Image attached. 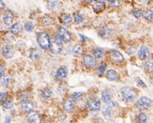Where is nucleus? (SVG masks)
<instances>
[{"instance_id": "a19ab883", "label": "nucleus", "mask_w": 153, "mask_h": 123, "mask_svg": "<svg viewBox=\"0 0 153 123\" xmlns=\"http://www.w3.org/2000/svg\"><path fill=\"white\" fill-rule=\"evenodd\" d=\"M4 8H5V4L2 2V0H0V10H2Z\"/></svg>"}, {"instance_id": "b1692460", "label": "nucleus", "mask_w": 153, "mask_h": 123, "mask_svg": "<svg viewBox=\"0 0 153 123\" xmlns=\"http://www.w3.org/2000/svg\"><path fill=\"white\" fill-rule=\"evenodd\" d=\"M93 54L97 58H101L103 56V50L101 48H95L93 51Z\"/></svg>"}, {"instance_id": "4c0bfd02", "label": "nucleus", "mask_w": 153, "mask_h": 123, "mask_svg": "<svg viewBox=\"0 0 153 123\" xmlns=\"http://www.w3.org/2000/svg\"><path fill=\"white\" fill-rule=\"evenodd\" d=\"M8 94L6 92H2L0 93V101L2 100H6L7 99Z\"/></svg>"}, {"instance_id": "5701e85b", "label": "nucleus", "mask_w": 153, "mask_h": 123, "mask_svg": "<svg viewBox=\"0 0 153 123\" xmlns=\"http://www.w3.org/2000/svg\"><path fill=\"white\" fill-rule=\"evenodd\" d=\"M142 15H143V18L148 21H153V11L152 10H147V11H144Z\"/></svg>"}, {"instance_id": "0eeeda50", "label": "nucleus", "mask_w": 153, "mask_h": 123, "mask_svg": "<svg viewBox=\"0 0 153 123\" xmlns=\"http://www.w3.org/2000/svg\"><path fill=\"white\" fill-rule=\"evenodd\" d=\"M109 57H110L111 61H112V62L116 63V64H119V63H121L125 61V58H124L123 55L118 52V51H111Z\"/></svg>"}, {"instance_id": "412c9836", "label": "nucleus", "mask_w": 153, "mask_h": 123, "mask_svg": "<svg viewBox=\"0 0 153 123\" xmlns=\"http://www.w3.org/2000/svg\"><path fill=\"white\" fill-rule=\"evenodd\" d=\"M111 30L108 27H103L100 31V36H102L103 39H106L109 36H110Z\"/></svg>"}, {"instance_id": "c85d7f7f", "label": "nucleus", "mask_w": 153, "mask_h": 123, "mask_svg": "<svg viewBox=\"0 0 153 123\" xmlns=\"http://www.w3.org/2000/svg\"><path fill=\"white\" fill-rule=\"evenodd\" d=\"M145 68L148 72H153V60L148 61L145 64Z\"/></svg>"}, {"instance_id": "4be33fe9", "label": "nucleus", "mask_w": 153, "mask_h": 123, "mask_svg": "<svg viewBox=\"0 0 153 123\" xmlns=\"http://www.w3.org/2000/svg\"><path fill=\"white\" fill-rule=\"evenodd\" d=\"M61 21L63 22V23L66 24V25H69L70 23H71L72 22V18L70 15L69 14H63L61 17Z\"/></svg>"}, {"instance_id": "58836bf2", "label": "nucleus", "mask_w": 153, "mask_h": 123, "mask_svg": "<svg viewBox=\"0 0 153 123\" xmlns=\"http://www.w3.org/2000/svg\"><path fill=\"white\" fill-rule=\"evenodd\" d=\"M10 80H11V78H8V77H7V78H3V79H2V83L3 85H7L8 83L10 82Z\"/></svg>"}, {"instance_id": "ddd939ff", "label": "nucleus", "mask_w": 153, "mask_h": 123, "mask_svg": "<svg viewBox=\"0 0 153 123\" xmlns=\"http://www.w3.org/2000/svg\"><path fill=\"white\" fill-rule=\"evenodd\" d=\"M104 8H105V3L100 0H97L93 4V10L95 13L98 14V13L101 12L104 10Z\"/></svg>"}, {"instance_id": "a878e982", "label": "nucleus", "mask_w": 153, "mask_h": 123, "mask_svg": "<svg viewBox=\"0 0 153 123\" xmlns=\"http://www.w3.org/2000/svg\"><path fill=\"white\" fill-rule=\"evenodd\" d=\"M137 123H146L147 121V118L144 113H140L137 116Z\"/></svg>"}, {"instance_id": "7ed1b4c3", "label": "nucleus", "mask_w": 153, "mask_h": 123, "mask_svg": "<svg viewBox=\"0 0 153 123\" xmlns=\"http://www.w3.org/2000/svg\"><path fill=\"white\" fill-rule=\"evenodd\" d=\"M57 36H58V38L61 39V41L65 42H70L72 39L70 33L64 27H61L59 29L58 31H57Z\"/></svg>"}, {"instance_id": "20e7f679", "label": "nucleus", "mask_w": 153, "mask_h": 123, "mask_svg": "<svg viewBox=\"0 0 153 123\" xmlns=\"http://www.w3.org/2000/svg\"><path fill=\"white\" fill-rule=\"evenodd\" d=\"M87 108L91 111H98L100 108V101L96 98H91L87 102Z\"/></svg>"}, {"instance_id": "c9c22d12", "label": "nucleus", "mask_w": 153, "mask_h": 123, "mask_svg": "<svg viewBox=\"0 0 153 123\" xmlns=\"http://www.w3.org/2000/svg\"><path fill=\"white\" fill-rule=\"evenodd\" d=\"M83 95L82 92H74L73 94V98L74 100H78Z\"/></svg>"}, {"instance_id": "2f4dec72", "label": "nucleus", "mask_w": 153, "mask_h": 123, "mask_svg": "<svg viewBox=\"0 0 153 123\" xmlns=\"http://www.w3.org/2000/svg\"><path fill=\"white\" fill-rule=\"evenodd\" d=\"M73 52H74L75 54L80 55V54H82V52H83V48H82L81 45H76V46L75 47V48L73 49Z\"/></svg>"}, {"instance_id": "9d476101", "label": "nucleus", "mask_w": 153, "mask_h": 123, "mask_svg": "<svg viewBox=\"0 0 153 123\" xmlns=\"http://www.w3.org/2000/svg\"><path fill=\"white\" fill-rule=\"evenodd\" d=\"M21 109L26 113H30L34 109L33 104L31 101H29V100H24L21 103Z\"/></svg>"}, {"instance_id": "6e6552de", "label": "nucleus", "mask_w": 153, "mask_h": 123, "mask_svg": "<svg viewBox=\"0 0 153 123\" xmlns=\"http://www.w3.org/2000/svg\"><path fill=\"white\" fill-rule=\"evenodd\" d=\"M67 76V70L66 66H61L57 70L55 74V79L57 81H62Z\"/></svg>"}, {"instance_id": "a18cd8bd", "label": "nucleus", "mask_w": 153, "mask_h": 123, "mask_svg": "<svg viewBox=\"0 0 153 123\" xmlns=\"http://www.w3.org/2000/svg\"><path fill=\"white\" fill-rule=\"evenodd\" d=\"M94 0H85V2H87V3H91V2H94Z\"/></svg>"}, {"instance_id": "4468645a", "label": "nucleus", "mask_w": 153, "mask_h": 123, "mask_svg": "<svg viewBox=\"0 0 153 123\" xmlns=\"http://www.w3.org/2000/svg\"><path fill=\"white\" fill-rule=\"evenodd\" d=\"M74 106H75V103H74L73 99L69 98V99H66V100L64 101L63 107L64 110H65L66 112H72V111L73 110V109H74Z\"/></svg>"}, {"instance_id": "7c9ffc66", "label": "nucleus", "mask_w": 153, "mask_h": 123, "mask_svg": "<svg viewBox=\"0 0 153 123\" xmlns=\"http://www.w3.org/2000/svg\"><path fill=\"white\" fill-rule=\"evenodd\" d=\"M109 6L112 8H118L120 6L119 0H109Z\"/></svg>"}, {"instance_id": "393cba45", "label": "nucleus", "mask_w": 153, "mask_h": 123, "mask_svg": "<svg viewBox=\"0 0 153 123\" xmlns=\"http://www.w3.org/2000/svg\"><path fill=\"white\" fill-rule=\"evenodd\" d=\"M106 68V64L104 62H102L101 64L99 65V66H98V69H97V72H98V74H99V76L103 75V73H104V72H105Z\"/></svg>"}, {"instance_id": "bb28decb", "label": "nucleus", "mask_w": 153, "mask_h": 123, "mask_svg": "<svg viewBox=\"0 0 153 123\" xmlns=\"http://www.w3.org/2000/svg\"><path fill=\"white\" fill-rule=\"evenodd\" d=\"M51 95H52V91L50 89V88H45V89L42 91V97L45 98V99H48V98H51Z\"/></svg>"}, {"instance_id": "cd10ccee", "label": "nucleus", "mask_w": 153, "mask_h": 123, "mask_svg": "<svg viewBox=\"0 0 153 123\" xmlns=\"http://www.w3.org/2000/svg\"><path fill=\"white\" fill-rule=\"evenodd\" d=\"M103 116H105V118L106 119H110L111 116H112V110H111L110 107H107L106 108L103 112Z\"/></svg>"}, {"instance_id": "473e14b6", "label": "nucleus", "mask_w": 153, "mask_h": 123, "mask_svg": "<svg viewBox=\"0 0 153 123\" xmlns=\"http://www.w3.org/2000/svg\"><path fill=\"white\" fill-rule=\"evenodd\" d=\"M74 20H75V23H81L83 20V17L80 14H74Z\"/></svg>"}, {"instance_id": "e433bc0d", "label": "nucleus", "mask_w": 153, "mask_h": 123, "mask_svg": "<svg viewBox=\"0 0 153 123\" xmlns=\"http://www.w3.org/2000/svg\"><path fill=\"white\" fill-rule=\"evenodd\" d=\"M142 11H140V10H134V11H133V15H134L136 18H140L142 16Z\"/></svg>"}, {"instance_id": "f257e3e1", "label": "nucleus", "mask_w": 153, "mask_h": 123, "mask_svg": "<svg viewBox=\"0 0 153 123\" xmlns=\"http://www.w3.org/2000/svg\"><path fill=\"white\" fill-rule=\"evenodd\" d=\"M37 41L39 46L43 49H48L50 48L51 39L50 36L47 33L42 32L37 36Z\"/></svg>"}, {"instance_id": "37998d69", "label": "nucleus", "mask_w": 153, "mask_h": 123, "mask_svg": "<svg viewBox=\"0 0 153 123\" xmlns=\"http://www.w3.org/2000/svg\"><path fill=\"white\" fill-rule=\"evenodd\" d=\"M110 106H111V107H117L118 104L116 103V102H111Z\"/></svg>"}, {"instance_id": "49530a36", "label": "nucleus", "mask_w": 153, "mask_h": 123, "mask_svg": "<svg viewBox=\"0 0 153 123\" xmlns=\"http://www.w3.org/2000/svg\"><path fill=\"white\" fill-rule=\"evenodd\" d=\"M151 82L153 84V75L152 76V77H151Z\"/></svg>"}, {"instance_id": "2eb2a0df", "label": "nucleus", "mask_w": 153, "mask_h": 123, "mask_svg": "<svg viewBox=\"0 0 153 123\" xmlns=\"http://www.w3.org/2000/svg\"><path fill=\"white\" fill-rule=\"evenodd\" d=\"M84 64L87 68H91L95 65L94 58L91 55H86L83 59Z\"/></svg>"}, {"instance_id": "aec40b11", "label": "nucleus", "mask_w": 153, "mask_h": 123, "mask_svg": "<svg viewBox=\"0 0 153 123\" xmlns=\"http://www.w3.org/2000/svg\"><path fill=\"white\" fill-rule=\"evenodd\" d=\"M102 100L106 104L109 103L111 100V95L109 91H103L102 93Z\"/></svg>"}, {"instance_id": "f3484780", "label": "nucleus", "mask_w": 153, "mask_h": 123, "mask_svg": "<svg viewBox=\"0 0 153 123\" xmlns=\"http://www.w3.org/2000/svg\"><path fill=\"white\" fill-rule=\"evenodd\" d=\"M42 117L39 113L34 112L30 115L28 117V122L30 123H40L41 122Z\"/></svg>"}, {"instance_id": "6ab92c4d", "label": "nucleus", "mask_w": 153, "mask_h": 123, "mask_svg": "<svg viewBox=\"0 0 153 123\" xmlns=\"http://www.w3.org/2000/svg\"><path fill=\"white\" fill-rule=\"evenodd\" d=\"M106 78L109 81H116L118 78V73L115 70H109L106 73Z\"/></svg>"}, {"instance_id": "79ce46f5", "label": "nucleus", "mask_w": 153, "mask_h": 123, "mask_svg": "<svg viewBox=\"0 0 153 123\" xmlns=\"http://www.w3.org/2000/svg\"><path fill=\"white\" fill-rule=\"evenodd\" d=\"M138 84L140 85V86H142V87H146V85H145L144 82H142V80H140V79H139V80H138Z\"/></svg>"}, {"instance_id": "423d86ee", "label": "nucleus", "mask_w": 153, "mask_h": 123, "mask_svg": "<svg viewBox=\"0 0 153 123\" xmlns=\"http://www.w3.org/2000/svg\"><path fill=\"white\" fill-rule=\"evenodd\" d=\"M152 101L151 99L148 98L147 97H142L137 101V106L141 110H146L151 107Z\"/></svg>"}, {"instance_id": "f03ea898", "label": "nucleus", "mask_w": 153, "mask_h": 123, "mask_svg": "<svg viewBox=\"0 0 153 123\" xmlns=\"http://www.w3.org/2000/svg\"><path fill=\"white\" fill-rule=\"evenodd\" d=\"M121 98L125 101H132L134 100V98L137 96V93L133 88L125 87L121 88Z\"/></svg>"}, {"instance_id": "c756f323", "label": "nucleus", "mask_w": 153, "mask_h": 123, "mask_svg": "<svg viewBox=\"0 0 153 123\" xmlns=\"http://www.w3.org/2000/svg\"><path fill=\"white\" fill-rule=\"evenodd\" d=\"M39 57V52L37 49H32L30 52V57L32 60H36Z\"/></svg>"}, {"instance_id": "dca6fc26", "label": "nucleus", "mask_w": 153, "mask_h": 123, "mask_svg": "<svg viewBox=\"0 0 153 123\" xmlns=\"http://www.w3.org/2000/svg\"><path fill=\"white\" fill-rule=\"evenodd\" d=\"M48 6L53 11H58L61 8V2L58 0H48Z\"/></svg>"}, {"instance_id": "1a4fd4ad", "label": "nucleus", "mask_w": 153, "mask_h": 123, "mask_svg": "<svg viewBox=\"0 0 153 123\" xmlns=\"http://www.w3.org/2000/svg\"><path fill=\"white\" fill-rule=\"evenodd\" d=\"M2 52L4 57H6V58H11L14 55V50L12 46L9 45H6L2 47Z\"/></svg>"}, {"instance_id": "f8f14e48", "label": "nucleus", "mask_w": 153, "mask_h": 123, "mask_svg": "<svg viewBox=\"0 0 153 123\" xmlns=\"http://www.w3.org/2000/svg\"><path fill=\"white\" fill-rule=\"evenodd\" d=\"M139 57L141 60H146L150 55L149 48L146 46H142L139 51Z\"/></svg>"}, {"instance_id": "de8ad7c7", "label": "nucleus", "mask_w": 153, "mask_h": 123, "mask_svg": "<svg viewBox=\"0 0 153 123\" xmlns=\"http://www.w3.org/2000/svg\"><path fill=\"white\" fill-rule=\"evenodd\" d=\"M100 1H101V2H106V1H109V0H100Z\"/></svg>"}, {"instance_id": "a211bd4d", "label": "nucleus", "mask_w": 153, "mask_h": 123, "mask_svg": "<svg viewBox=\"0 0 153 123\" xmlns=\"http://www.w3.org/2000/svg\"><path fill=\"white\" fill-rule=\"evenodd\" d=\"M22 30V26L20 23H14L12 26L11 27V33L14 35H18L21 32Z\"/></svg>"}, {"instance_id": "09e8293b", "label": "nucleus", "mask_w": 153, "mask_h": 123, "mask_svg": "<svg viewBox=\"0 0 153 123\" xmlns=\"http://www.w3.org/2000/svg\"><path fill=\"white\" fill-rule=\"evenodd\" d=\"M44 123H51V122H50V121H45Z\"/></svg>"}, {"instance_id": "72a5a7b5", "label": "nucleus", "mask_w": 153, "mask_h": 123, "mask_svg": "<svg viewBox=\"0 0 153 123\" xmlns=\"http://www.w3.org/2000/svg\"><path fill=\"white\" fill-rule=\"evenodd\" d=\"M11 106H12V104H11V100H8V99H6V100H4L3 104H2V107H5V108H6V109H10V108L11 107Z\"/></svg>"}, {"instance_id": "9b49d317", "label": "nucleus", "mask_w": 153, "mask_h": 123, "mask_svg": "<svg viewBox=\"0 0 153 123\" xmlns=\"http://www.w3.org/2000/svg\"><path fill=\"white\" fill-rule=\"evenodd\" d=\"M13 19H14V15H13L12 12L11 11H6V12L4 13L3 16H2V20H3V22L5 24L9 26L11 25V23L13 21Z\"/></svg>"}, {"instance_id": "c03bdc74", "label": "nucleus", "mask_w": 153, "mask_h": 123, "mask_svg": "<svg viewBox=\"0 0 153 123\" xmlns=\"http://www.w3.org/2000/svg\"><path fill=\"white\" fill-rule=\"evenodd\" d=\"M11 122V119H9V117H6V120H5V123H10Z\"/></svg>"}, {"instance_id": "ea45409f", "label": "nucleus", "mask_w": 153, "mask_h": 123, "mask_svg": "<svg viewBox=\"0 0 153 123\" xmlns=\"http://www.w3.org/2000/svg\"><path fill=\"white\" fill-rule=\"evenodd\" d=\"M3 73H4V68L2 65L0 64V77L3 75Z\"/></svg>"}, {"instance_id": "f704fd0d", "label": "nucleus", "mask_w": 153, "mask_h": 123, "mask_svg": "<svg viewBox=\"0 0 153 123\" xmlns=\"http://www.w3.org/2000/svg\"><path fill=\"white\" fill-rule=\"evenodd\" d=\"M24 27H25V30L27 32H32V30H33V26H32V24L31 23H29V22L26 23Z\"/></svg>"}, {"instance_id": "39448f33", "label": "nucleus", "mask_w": 153, "mask_h": 123, "mask_svg": "<svg viewBox=\"0 0 153 123\" xmlns=\"http://www.w3.org/2000/svg\"><path fill=\"white\" fill-rule=\"evenodd\" d=\"M63 45L61 42V40L57 37V39H55L52 42H51L50 49L51 52L54 54H58L62 51Z\"/></svg>"}]
</instances>
